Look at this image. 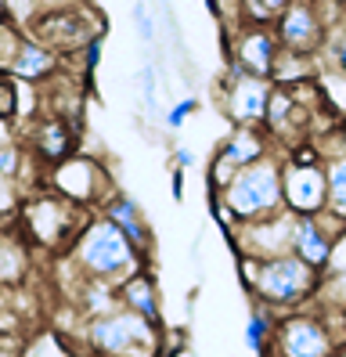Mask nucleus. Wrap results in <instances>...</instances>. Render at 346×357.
Wrapping results in <instances>:
<instances>
[{"mask_svg": "<svg viewBox=\"0 0 346 357\" xmlns=\"http://www.w3.org/2000/svg\"><path fill=\"white\" fill-rule=\"evenodd\" d=\"M69 260L86 278H105V282L123 285L126 278H134L144 271L148 253L126 238V231L119 224H112L105 213H94L83 224L80 238L73 242Z\"/></svg>", "mask_w": 346, "mask_h": 357, "instance_id": "obj_1", "label": "nucleus"}, {"mask_svg": "<svg viewBox=\"0 0 346 357\" xmlns=\"http://www.w3.org/2000/svg\"><path fill=\"white\" fill-rule=\"evenodd\" d=\"M0 11H4V18H8L15 29L26 33V29L36 22V18H40L43 0H0Z\"/></svg>", "mask_w": 346, "mask_h": 357, "instance_id": "obj_23", "label": "nucleus"}, {"mask_svg": "<svg viewBox=\"0 0 346 357\" xmlns=\"http://www.w3.org/2000/svg\"><path fill=\"white\" fill-rule=\"evenodd\" d=\"M29 159H33L29 149H22L18 141H4L0 144V177H8V181L18 184V174H22V166H26Z\"/></svg>", "mask_w": 346, "mask_h": 357, "instance_id": "obj_25", "label": "nucleus"}, {"mask_svg": "<svg viewBox=\"0 0 346 357\" xmlns=\"http://www.w3.org/2000/svg\"><path fill=\"white\" fill-rule=\"evenodd\" d=\"M324 174H329V213L346 220V149L324 159Z\"/></svg>", "mask_w": 346, "mask_h": 357, "instance_id": "obj_22", "label": "nucleus"}, {"mask_svg": "<svg viewBox=\"0 0 346 357\" xmlns=\"http://www.w3.org/2000/svg\"><path fill=\"white\" fill-rule=\"evenodd\" d=\"M206 8H209L216 18H227V11H224V4H220V0H206Z\"/></svg>", "mask_w": 346, "mask_h": 357, "instance_id": "obj_36", "label": "nucleus"}, {"mask_svg": "<svg viewBox=\"0 0 346 357\" xmlns=\"http://www.w3.org/2000/svg\"><path fill=\"white\" fill-rule=\"evenodd\" d=\"M329 29L332 26L321 15V0H289V8L274 22L278 44L296 54H317L329 40Z\"/></svg>", "mask_w": 346, "mask_h": 357, "instance_id": "obj_11", "label": "nucleus"}, {"mask_svg": "<svg viewBox=\"0 0 346 357\" xmlns=\"http://www.w3.org/2000/svg\"><path fill=\"white\" fill-rule=\"evenodd\" d=\"M134 29L141 36V44H148V47L156 44V18H151L144 0H134Z\"/></svg>", "mask_w": 346, "mask_h": 357, "instance_id": "obj_30", "label": "nucleus"}, {"mask_svg": "<svg viewBox=\"0 0 346 357\" xmlns=\"http://www.w3.org/2000/svg\"><path fill=\"white\" fill-rule=\"evenodd\" d=\"M307 79H317V54H296L281 47L271 69V83L274 87H296V83H307Z\"/></svg>", "mask_w": 346, "mask_h": 357, "instance_id": "obj_21", "label": "nucleus"}, {"mask_svg": "<svg viewBox=\"0 0 346 357\" xmlns=\"http://www.w3.org/2000/svg\"><path fill=\"white\" fill-rule=\"evenodd\" d=\"M242 8H246V15H249V22H278V15L289 8V0H242Z\"/></svg>", "mask_w": 346, "mask_h": 357, "instance_id": "obj_26", "label": "nucleus"}, {"mask_svg": "<svg viewBox=\"0 0 346 357\" xmlns=\"http://www.w3.org/2000/svg\"><path fill=\"white\" fill-rule=\"evenodd\" d=\"M101 213L112 220V224H119L123 231H126V238L134 242L137 249H151V235H148V227H144V217H141V206L130 199V195H123V192H116L112 199H108L105 206H101Z\"/></svg>", "mask_w": 346, "mask_h": 357, "instance_id": "obj_20", "label": "nucleus"}, {"mask_svg": "<svg viewBox=\"0 0 346 357\" xmlns=\"http://www.w3.org/2000/svg\"><path fill=\"white\" fill-rule=\"evenodd\" d=\"M47 188L58 192V195H65L69 202H76V206H86V209H98L116 195V184H112L105 166L94 155H80V152H73L69 159L51 166Z\"/></svg>", "mask_w": 346, "mask_h": 357, "instance_id": "obj_8", "label": "nucleus"}, {"mask_svg": "<svg viewBox=\"0 0 346 357\" xmlns=\"http://www.w3.org/2000/svg\"><path fill=\"white\" fill-rule=\"evenodd\" d=\"M234 174H238V166L216 149L213 152V159H209V174H206V181H209V195H224L227 192V184L234 181Z\"/></svg>", "mask_w": 346, "mask_h": 357, "instance_id": "obj_24", "label": "nucleus"}, {"mask_svg": "<svg viewBox=\"0 0 346 357\" xmlns=\"http://www.w3.org/2000/svg\"><path fill=\"white\" fill-rule=\"evenodd\" d=\"M29 155L36 162H43L51 170L61 159L73 155V130L65 119H54V116H40L33 127H29Z\"/></svg>", "mask_w": 346, "mask_h": 357, "instance_id": "obj_15", "label": "nucleus"}, {"mask_svg": "<svg viewBox=\"0 0 346 357\" xmlns=\"http://www.w3.org/2000/svg\"><path fill=\"white\" fill-rule=\"evenodd\" d=\"M73 4H86V0H43V8H73Z\"/></svg>", "mask_w": 346, "mask_h": 357, "instance_id": "obj_35", "label": "nucleus"}, {"mask_svg": "<svg viewBox=\"0 0 346 357\" xmlns=\"http://www.w3.org/2000/svg\"><path fill=\"white\" fill-rule=\"evenodd\" d=\"M321 275H346V224L336 231L332 253H329V267H324Z\"/></svg>", "mask_w": 346, "mask_h": 357, "instance_id": "obj_31", "label": "nucleus"}, {"mask_svg": "<svg viewBox=\"0 0 346 357\" xmlns=\"http://www.w3.org/2000/svg\"><path fill=\"white\" fill-rule=\"evenodd\" d=\"M29 267H33V242L15 217L0 231V285H22L29 278Z\"/></svg>", "mask_w": 346, "mask_h": 357, "instance_id": "obj_16", "label": "nucleus"}, {"mask_svg": "<svg viewBox=\"0 0 346 357\" xmlns=\"http://www.w3.org/2000/svg\"><path fill=\"white\" fill-rule=\"evenodd\" d=\"M26 36L40 40L43 47L58 51L61 58H69L105 36V18L91 0L86 4H73V8H43L40 18L26 29Z\"/></svg>", "mask_w": 346, "mask_h": 357, "instance_id": "obj_5", "label": "nucleus"}, {"mask_svg": "<svg viewBox=\"0 0 346 357\" xmlns=\"http://www.w3.org/2000/svg\"><path fill=\"white\" fill-rule=\"evenodd\" d=\"M61 66H65V61H61L58 51L43 47L40 40H33V36L22 33V44H18V51H15V58H11L8 73H11L15 79H26V83H43V79H51L54 73H61Z\"/></svg>", "mask_w": 346, "mask_h": 357, "instance_id": "obj_17", "label": "nucleus"}, {"mask_svg": "<svg viewBox=\"0 0 346 357\" xmlns=\"http://www.w3.org/2000/svg\"><path fill=\"white\" fill-rule=\"evenodd\" d=\"M119 303H123L126 310L141 314V318L156 321V325L163 321V303H159V289H156V278H151L148 271H141V275L126 278V282L119 285Z\"/></svg>", "mask_w": 346, "mask_h": 357, "instance_id": "obj_19", "label": "nucleus"}, {"mask_svg": "<svg viewBox=\"0 0 346 357\" xmlns=\"http://www.w3.org/2000/svg\"><path fill=\"white\" fill-rule=\"evenodd\" d=\"M22 199H26V192H22V188H18L15 181L0 177V220H15V217H18Z\"/></svg>", "mask_w": 346, "mask_h": 357, "instance_id": "obj_28", "label": "nucleus"}, {"mask_svg": "<svg viewBox=\"0 0 346 357\" xmlns=\"http://www.w3.org/2000/svg\"><path fill=\"white\" fill-rule=\"evenodd\" d=\"M184 174L181 166H173V174H170V192H173V202H184Z\"/></svg>", "mask_w": 346, "mask_h": 357, "instance_id": "obj_33", "label": "nucleus"}, {"mask_svg": "<svg viewBox=\"0 0 346 357\" xmlns=\"http://www.w3.org/2000/svg\"><path fill=\"white\" fill-rule=\"evenodd\" d=\"M271 91L274 83L267 76H238V79H227L224 76V116L231 127H264L267 119V105H271Z\"/></svg>", "mask_w": 346, "mask_h": 357, "instance_id": "obj_12", "label": "nucleus"}, {"mask_svg": "<svg viewBox=\"0 0 346 357\" xmlns=\"http://www.w3.org/2000/svg\"><path fill=\"white\" fill-rule=\"evenodd\" d=\"M271 357H336L339 340L332 328L324 325L317 310H285L274 321V340H271Z\"/></svg>", "mask_w": 346, "mask_h": 357, "instance_id": "obj_7", "label": "nucleus"}, {"mask_svg": "<svg viewBox=\"0 0 346 357\" xmlns=\"http://www.w3.org/2000/svg\"><path fill=\"white\" fill-rule=\"evenodd\" d=\"M94 217V209L86 206H76L58 192H36V195H26L18 206V224L22 231L29 235V242L43 253H65L73 249V242L80 238L83 224Z\"/></svg>", "mask_w": 346, "mask_h": 357, "instance_id": "obj_2", "label": "nucleus"}, {"mask_svg": "<svg viewBox=\"0 0 346 357\" xmlns=\"http://www.w3.org/2000/svg\"><path fill=\"white\" fill-rule=\"evenodd\" d=\"M0 116L18 119V79H11L8 69H0Z\"/></svg>", "mask_w": 346, "mask_h": 357, "instance_id": "obj_29", "label": "nucleus"}, {"mask_svg": "<svg viewBox=\"0 0 346 357\" xmlns=\"http://www.w3.org/2000/svg\"><path fill=\"white\" fill-rule=\"evenodd\" d=\"M281 159L278 152L260 159L253 166H242L234 174V181L227 184V192L220 195L231 213L238 217V224L246 220H260V217H271L285 209V192H281Z\"/></svg>", "mask_w": 346, "mask_h": 357, "instance_id": "obj_4", "label": "nucleus"}, {"mask_svg": "<svg viewBox=\"0 0 346 357\" xmlns=\"http://www.w3.org/2000/svg\"><path fill=\"white\" fill-rule=\"evenodd\" d=\"M173 162H177L181 170H191V166H195V152L184 149V144H173Z\"/></svg>", "mask_w": 346, "mask_h": 357, "instance_id": "obj_34", "label": "nucleus"}, {"mask_svg": "<svg viewBox=\"0 0 346 357\" xmlns=\"http://www.w3.org/2000/svg\"><path fill=\"white\" fill-rule=\"evenodd\" d=\"M281 192H285V209L296 217H314L329 209V174H324V159L303 162L285 159L281 162Z\"/></svg>", "mask_w": 346, "mask_h": 357, "instance_id": "obj_10", "label": "nucleus"}, {"mask_svg": "<svg viewBox=\"0 0 346 357\" xmlns=\"http://www.w3.org/2000/svg\"><path fill=\"white\" fill-rule=\"evenodd\" d=\"M83 332L91 350L101 357H151L159 347V325L126 307L91 318L83 325Z\"/></svg>", "mask_w": 346, "mask_h": 357, "instance_id": "obj_6", "label": "nucleus"}, {"mask_svg": "<svg viewBox=\"0 0 346 357\" xmlns=\"http://www.w3.org/2000/svg\"><path fill=\"white\" fill-rule=\"evenodd\" d=\"M278 54H281V44H278L274 26L246 22V26L231 29V58H234L246 73L271 79V69H274V58H278Z\"/></svg>", "mask_w": 346, "mask_h": 357, "instance_id": "obj_13", "label": "nucleus"}, {"mask_svg": "<svg viewBox=\"0 0 346 357\" xmlns=\"http://www.w3.org/2000/svg\"><path fill=\"white\" fill-rule=\"evenodd\" d=\"M195 109H199V98H181V101H173L170 105V109H166V116H163V123H166V130H173V134H177V130H184V123L195 116Z\"/></svg>", "mask_w": 346, "mask_h": 357, "instance_id": "obj_27", "label": "nucleus"}, {"mask_svg": "<svg viewBox=\"0 0 346 357\" xmlns=\"http://www.w3.org/2000/svg\"><path fill=\"white\" fill-rule=\"evenodd\" d=\"M346 220H339L336 213H314V217H296V238H292V253L299 260H307L314 271L329 267V253H332V238Z\"/></svg>", "mask_w": 346, "mask_h": 357, "instance_id": "obj_14", "label": "nucleus"}, {"mask_svg": "<svg viewBox=\"0 0 346 357\" xmlns=\"http://www.w3.org/2000/svg\"><path fill=\"white\" fill-rule=\"evenodd\" d=\"M321 285V271H314L307 260H299L296 253L274 257V260H260L256 275L249 282V292L260 307H267L271 314H285L314 303Z\"/></svg>", "mask_w": 346, "mask_h": 357, "instance_id": "obj_3", "label": "nucleus"}, {"mask_svg": "<svg viewBox=\"0 0 346 357\" xmlns=\"http://www.w3.org/2000/svg\"><path fill=\"white\" fill-rule=\"evenodd\" d=\"M336 357H346V343H343V347H339V354H336Z\"/></svg>", "mask_w": 346, "mask_h": 357, "instance_id": "obj_37", "label": "nucleus"}, {"mask_svg": "<svg viewBox=\"0 0 346 357\" xmlns=\"http://www.w3.org/2000/svg\"><path fill=\"white\" fill-rule=\"evenodd\" d=\"M137 83H141V94H144L148 112H156V94H159V83H156V66H151V61H144V66H141Z\"/></svg>", "mask_w": 346, "mask_h": 357, "instance_id": "obj_32", "label": "nucleus"}, {"mask_svg": "<svg viewBox=\"0 0 346 357\" xmlns=\"http://www.w3.org/2000/svg\"><path fill=\"white\" fill-rule=\"evenodd\" d=\"M220 152L242 170V166H253L260 159L274 155V137L267 134V127H231V134L220 144Z\"/></svg>", "mask_w": 346, "mask_h": 357, "instance_id": "obj_18", "label": "nucleus"}, {"mask_svg": "<svg viewBox=\"0 0 346 357\" xmlns=\"http://www.w3.org/2000/svg\"><path fill=\"white\" fill-rule=\"evenodd\" d=\"M292 238H296V213L281 209V213L246 220L234 231H227V242L234 245L238 257H256V260H274L292 253Z\"/></svg>", "mask_w": 346, "mask_h": 357, "instance_id": "obj_9", "label": "nucleus"}]
</instances>
